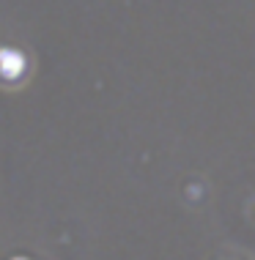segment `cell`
Listing matches in <instances>:
<instances>
[{"label":"cell","mask_w":255,"mask_h":260,"mask_svg":"<svg viewBox=\"0 0 255 260\" xmlns=\"http://www.w3.org/2000/svg\"><path fill=\"white\" fill-rule=\"evenodd\" d=\"M22 69H25V58L17 50H0V77L14 80V77L22 74Z\"/></svg>","instance_id":"6da1fadb"}]
</instances>
